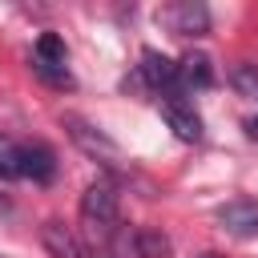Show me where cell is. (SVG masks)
Instances as JSON below:
<instances>
[{
    "label": "cell",
    "instance_id": "6da1fadb",
    "mask_svg": "<svg viewBox=\"0 0 258 258\" xmlns=\"http://www.w3.org/2000/svg\"><path fill=\"white\" fill-rule=\"evenodd\" d=\"M60 125L69 129V137H73V145H77L81 153H89V157H97V161H105V165H113V161L121 157L117 141H113V137H105L97 125H89L85 117H77V113H64V117H60Z\"/></svg>",
    "mask_w": 258,
    "mask_h": 258
},
{
    "label": "cell",
    "instance_id": "7a4b0ae2",
    "mask_svg": "<svg viewBox=\"0 0 258 258\" xmlns=\"http://www.w3.org/2000/svg\"><path fill=\"white\" fill-rule=\"evenodd\" d=\"M117 214H121V202H117V189L109 185V181H93V185H85V194H81V218L97 230H109L113 222H117Z\"/></svg>",
    "mask_w": 258,
    "mask_h": 258
},
{
    "label": "cell",
    "instance_id": "3957f363",
    "mask_svg": "<svg viewBox=\"0 0 258 258\" xmlns=\"http://www.w3.org/2000/svg\"><path fill=\"white\" fill-rule=\"evenodd\" d=\"M218 226L234 238H258V202L254 198H230L218 206Z\"/></svg>",
    "mask_w": 258,
    "mask_h": 258
},
{
    "label": "cell",
    "instance_id": "277c9868",
    "mask_svg": "<svg viewBox=\"0 0 258 258\" xmlns=\"http://www.w3.org/2000/svg\"><path fill=\"white\" fill-rule=\"evenodd\" d=\"M161 20L177 36H206L210 32V8L206 4H194V0H181V4L161 8Z\"/></svg>",
    "mask_w": 258,
    "mask_h": 258
},
{
    "label": "cell",
    "instance_id": "5b68a950",
    "mask_svg": "<svg viewBox=\"0 0 258 258\" xmlns=\"http://www.w3.org/2000/svg\"><path fill=\"white\" fill-rule=\"evenodd\" d=\"M141 77L149 81V89H161L165 97H181V85H177V60H169L165 52L145 48V52H141Z\"/></svg>",
    "mask_w": 258,
    "mask_h": 258
},
{
    "label": "cell",
    "instance_id": "8992f818",
    "mask_svg": "<svg viewBox=\"0 0 258 258\" xmlns=\"http://www.w3.org/2000/svg\"><path fill=\"white\" fill-rule=\"evenodd\" d=\"M161 117H165V125H169L181 141H202V117H198L194 105H185L181 97H165V101H161Z\"/></svg>",
    "mask_w": 258,
    "mask_h": 258
},
{
    "label": "cell",
    "instance_id": "52a82bcc",
    "mask_svg": "<svg viewBox=\"0 0 258 258\" xmlns=\"http://www.w3.org/2000/svg\"><path fill=\"white\" fill-rule=\"evenodd\" d=\"M20 177L52 181V177H56V153H52L44 141H24V145H20Z\"/></svg>",
    "mask_w": 258,
    "mask_h": 258
},
{
    "label": "cell",
    "instance_id": "ba28073f",
    "mask_svg": "<svg viewBox=\"0 0 258 258\" xmlns=\"http://www.w3.org/2000/svg\"><path fill=\"white\" fill-rule=\"evenodd\" d=\"M40 242H44V250H48L52 258H85V254H81V242L73 238V230H69L64 222H56V218H48V222L40 226Z\"/></svg>",
    "mask_w": 258,
    "mask_h": 258
},
{
    "label": "cell",
    "instance_id": "9c48e42d",
    "mask_svg": "<svg viewBox=\"0 0 258 258\" xmlns=\"http://www.w3.org/2000/svg\"><path fill=\"white\" fill-rule=\"evenodd\" d=\"M177 85L181 89H210L214 85V64L206 52H185L177 60Z\"/></svg>",
    "mask_w": 258,
    "mask_h": 258
},
{
    "label": "cell",
    "instance_id": "30bf717a",
    "mask_svg": "<svg viewBox=\"0 0 258 258\" xmlns=\"http://www.w3.org/2000/svg\"><path fill=\"white\" fill-rule=\"evenodd\" d=\"M133 250H137V258H169L173 242H169V234L157 230V226H137V230H133Z\"/></svg>",
    "mask_w": 258,
    "mask_h": 258
},
{
    "label": "cell",
    "instance_id": "8fae6325",
    "mask_svg": "<svg viewBox=\"0 0 258 258\" xmlns=\"http://www.w3.org/2000/svg\"><path fill=\"white\" fill-rule=\"evenodd\" d=\"M230 85H234V93H238V97L258 101V64H254V60L234 64V69H230Z\"/></svg>",
    "mask_w": 258,
    "mask_h": 258
},
{
    "label": "cell",
    "instance_id": "7c38bea8",
    "mask_svg": "<svg viewBox=\"0 0 258 258\" xmlns=\"http://www.w3.org/2000/svg\"><path fill=\"white\" fill-rule=\"evenodd\" d=\"M36 60L64 69V40H60L56 32H40V36H36Z\"/></svg>",
    "mask_w": 258,
    "mask_h": 258
},
{
    "label": "cell",
    "instance_id": "4fadbf2b",
    "mask_svg": "<svg viewBox=\"0 0 258 258\" xmlns=\"http://www.w3.org/2000/svg\"><path fill=\"white\" fill-rule=\"evenodd\" d=\"M0 177H20V141L0 133Z\"/></svg>",
    "mask_w": 258,
    "mask_h": 258
},
{
    "label": "cell",
    "instance_id": "5bb4252c",
    "mask_svg": "<svg viewBox=\"0 0 258 258\" xmlns=\"http://www.w3.org/2000/svg\"><path fill=\"white\" fill-rule=\"evenodd\" d=\"M32 69H36V73H40V77H44V81H52V85H64V89H69V85H73V77H69V73H64V69H60V64H40V60H36V64H32Z\"/></svg>",
    "mask_w": 258,
    "mask_h": 258
},
{
    "label": "cell",
    "instance_id": "9a60e30c",
    "mask_svg": "<svg viewBox=\"0 0 258 258\" xmlns=\"http://www.w3.org/2000/svg\"><path fill=\"white\" fill-rule=\"evenodd\" d=\"M246 133H250V137H258V121H246Z\"/></svg>",
    "mask_w": 258,
    "mask_h": 258
},
{
    "label": "cell",
    "instance_id": "2e32d148",
    "mask_svg": "<svg viewBox=\"0 0 258 258\" xmlns=\"http://www.w3.org/2000/svg\"><path fill=\"white\" fill-rule=\"evenodd\" d=\"M194 258H222L218 250H202V254H194Z\"/></svg>",
    "mask_w": 258,
    "mask_h": 258
},
{
    "label": "cell",
    "instance_id": "e0dca14e",
    "mask_svg": "<svg viewBox=\"0 0 258 258\" xmlns=\"http://www.w3.org/2000/svg\"><path fill=\"white\" fill-rule=\"evenodd\" d=\"M89 258H113V254H105V250H97V254H89Z\"/></svg>",
    "mask_w": 258,
    "mask_h": 258
}]
</instances>
